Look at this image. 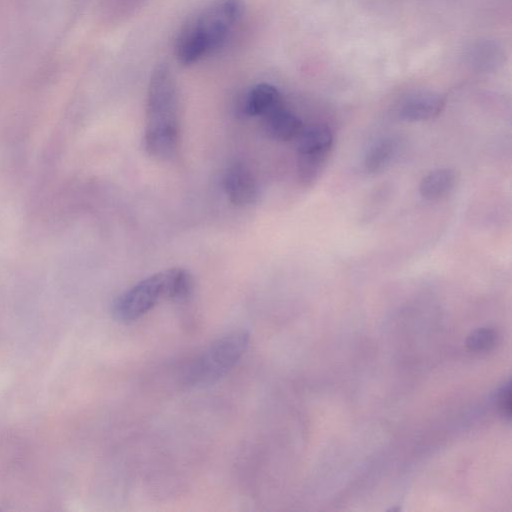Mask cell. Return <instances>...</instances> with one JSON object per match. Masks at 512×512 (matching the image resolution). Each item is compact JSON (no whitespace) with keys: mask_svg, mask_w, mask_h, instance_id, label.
Instances as JSON below:
<instances>
[{"mask_svg":"<svg viewBox=\"0 0 512 512\" xmlns=\"http://www.w3.org/2000/svg\"><path fill=\"white\" fill-rule=\"evenodd\" d=\"M241 0H214L180 33L176 57L190 65L220 47L242 15Z\"/></svg>","mask_w":512,"mask_h":512,"instance_id":"cell-2","label":"cell"},{"mask_svg":"<svg viewBox=\"0 0 512 512\" xmlns=\"http://www.w3.org/2000/svg\"><path fill=\"white\" fill-rule=\"evenodd\" d=\"M397 151V144L391 138H383L374 142L366 151L363 166L368 173H377L385 169Z\"/></svg>","mask_w":512,"mask_h":512,"instance_id":"cell-11","label":"cell"},{"mask_svg":"<svg viewBox=\"0 0 512 512\" xmlns=\"http://www.w3.org/2000/svg\"><path fill=\"white\" fill-rule=\"evenodd\" d=\"M446 100L439 94H420L408 98L399 108L400 119L406 122H419L438 116L444 109Z\"/></svg>","mask_w":512,"mask_h":512,"instance_id":"cell-6","label":"cell"},{"mask_svg":"<svg viewBox=\"0 0 512 512\" xmlns=\"http://www.w3.org/2000/svg\"><path fill=\"white\" fill-rule=\"evenodd\" d=\"M456 180V174L452 169L433 170L420 181L419 193L426 200L440 199L454 189Z\"/></svg>","mask_w":512,"mask_h":512,"instance_id":"cell-10","label":"cell"},{"mask_svg":"<svg viewBox=\"0 0 512 512\" xmlns=\"http://www.w3.org/2000/svg\"><path fill=\"white\" fill-rule=\"evenodd\" d=\"M497 405L503 415L510 417L511 413V390L510 382L504 384L497 394Z\"/></svg>","mask_w":512,"mask_h":512,"instance_id":"cell-14","label":"cell"},{"mask_svg":"<svg viewBox=\"0 0 512 512\" xmlns=\"http://www.w3.org/2000/svg\"><path fill=\"white\" fill-rule=\"evenodd\" d=\"M249 342V333L242 329L219 337L190 364L186 383L196 387L215 383L239 362Z\"/></svg>","mask_w":512,"mask_h":512,"instance_id":"cell-3","label":"cell"},{"mask_svg":"<svg viewBox=\"0 0 512 512\" xmlns=\"http://www.w3.org/2000/svg\"><path fill=\"white\" fill-rule=\"evenodd\" d=\"M179 142L178 101L175 80L166 65L150 77L146 100L144 147L154 159L171 160Z\"/></svg>","mask_w":512,"mask_h":512,"instance_id":"cell-1","label":"cell"},{"mask_svg":"<svg viewBox=\"0 0 512 512\" xmlns=\"http://www.w3.org/2000/svg\"><path fill=\"white\" fill-rule=\"evenodd\" d=\"M297 155L327 157L332 145L333 134L326 126L303 127L297 137Z\"/></svg>","mask_w":512,"mask_h":512,"instance_id":"cell-8","label":"cell"},{"mask_svg":"<svg viewBox=\"0 0 512 512\" xmlns=\"http://www.w3.org/2000/svg\"><path fill=\"white\" fill-rule=\"evenodd\" d=\"M162 299H168L167 270L149 276L119 295L112 304L114 318L131 322L142 317Z\"/></svg>","mask_w":512,"mask_h":512,"instance_id":"cell-4","label":"cell"},{"mask_svg":"<svg viewBox=\"0 0 512 512\" xmlns=\"http://www.w3.org/2000/svg\"><path fill=\"white\" fill-rule=\"evenodd\" d=\"M222 185L228 199L234 205L246 207L256 202L257 183L250 169L244 164L230 165L223 174Z\"/></svg>","mask_w":512,"mask_h":512,"instance_id":"cell-5","label":"cell"},{"mask_svg":"<svg viewBox=\"0 0 512 512\" xmlns=\"http://www.w3.org/2000/svg\"><path fill=\"white\" fill-rule=\"evenodd\" d=\"M280 104L277 88L268 83H260L247 93L242 110L247 116H264Z\"/></svg>","mask_w":512,"mask_h":512,"instance_id":"cell-9","label":"cell"},{"mask_svg":"<svg viewBox=\"0 0 512 512\" xmlns=\"http://www.w3.org/2000/svg\"><path fill=\"white\" fill-rule=\"evenodd\" d=\"M168 273V300L181 302L187 300L194 289V280L184 268H170Z\"/></svg>","mask_w":512,"mask_h":512,"instance_id":"cell-12","label":"cell"},{"mask_svg":"<svg viewBox=\"0 0 512 512\" xmlns=\"http://www.w3.org/2000/svg\"><path fill=\"white\" fill-rule=\"evenodd\" d=\"M495 342V333L491 329L482 328L472 333L468 340L467 345L471 350L484 351L489 350Z\"/></svg>","mask_w":512,"mask_h":512,"instance_id":"cell-13","label":"cell"},{"mask_svg":"<svg viewBox=\"0 0 512 512\" xmlns=\"http://www.w3.org/2000/svg\"><path fill=\"white\" fill-rule=\"evenodd\" d=\"M264 118V129L267 135L278 141L297 139L303 124L292 112L281 104L269 111Z\"/></svg>","mask_w":512,"mask_h":512,"instance_id":"cell-7","label":"cell"}]
</instances>
